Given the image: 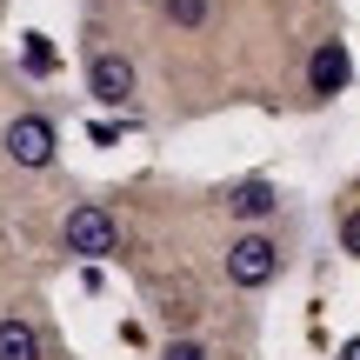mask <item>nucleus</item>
I'll list each match as a JSON object with an SVG mask.
<instances>
[{
	"mask_svg": "<svg viewBox=\"0 0 360 360\" xmlns=\"http://www.w3.org/2000/svg\"><path fill=\"white\" fill-rule=\"evenodd\" d=\"M0 154H7L20 174H47L53 154H60V134H53L47 114H13L7 134H0Z\"/></svg>",
	"mask_w": 360,
	"mask_h": 360,
	"instance_id": "f03ea898",
	"label": "nucleus"
},
{
	"mask_svg": "<svg viewBox=\"0 0 360 360\" xmlns=\"http://www.w3.org/2000/svg\"><path fill=\"white\" fill-rule=\"evenodd\" d=\"M60 247L80 254V260H107V254H120V220L107 214L101 200H80V207H67V220H60Z\"/></svg>",
	"mask_w": 360,
	"mask_h": 360,
	"instance_id": "f257e3e1",
	"label": "nucleus"
},
{
	"mask_svg": "<svg viewBox=\"0 0 360 360\" xmlns=\"http://www.w3.org/2000/svg\"><path fill=\"white\" fill-rule=\"evenodd\" d=\"M347 80H354L347 47H340V40H321V47H314V60H307V87H314V101H334Z\"/></svg>",
	"mask_w": 360,
	"mask_h": 360,
	"instance_id": "39448f33",
	"label": "nucleus"
},
{
	"mask_svg": "<svg viewBox=\"0 0 360 360\" xmlns=\"http://www.w3.org/2000/svg\"><path fill=\"white\" fill-rule=\"evenodd\" d=\"M87 87H94V101H101V107H127L134 101V60H127V53L94 47L87 53Z\"/></svg>",
	"mask_w": 360,
	"mask_h": 360,
	"instance_id": "20e7f679",
	"label": "nucleus"
},
{
	"mask_svg": "<svg viewBox=\"0 0 360 360\" xmlns=\"http://www.w3.org/2000/svg\"><path fill=\"white\" fill-rule=\"evenodd\" d=\"M274 207H281L274 180H240V187L227 193V214H233V220H247V233H254V220H267Z\"/></svg>",
	"mask_w": 360,
	"mask_h": 360,
	"instance_id": "423d86ee",
	"label": "nucleus"
},
{
	"mask_svg": "<svg viewBox=\"0 0 360 360\" xmlns=\"http://www.w3.org/2000/svg\"><path fill=\"white\" fill-rule=\"evenodd\" d=\"M20 67H27L34 80H40V74H47V80L60 74V53L47 47V34H27V47H20Z\"/></svg>",
	"mask_w": 360,
	"mask_h": 360,
	"instance_id": "6e6552de",
	"label": "nucleus"
},
{
	"mask_svg": "<svg viewBox=\"0 0 360 360\" xmlns=\"http://www.w3.org/2000/svg\"><path fill=\"white\" fill-rule=\"evenodd\" d=\"M0 360H40V334L27 321H0Z\"/></svg>",
	"mask_w": 360,
	"mask_h": 360,
	"instance_id": "0eeeda50",
	"label": "nucleus"
},
{
	"mask_svg": "<svg viewBox=\"0 0 360 360\" xmlns=\"http://www.w3.org/2000/svg\"><path fill=\"white\" fill-rule=\"evenodd\" d=\"M340 247H347V254L360 260V207H354V214H347V220H340Z\"/></svg>",
	"mask_w": 360,
	"mask_h": 360,
	"instance_id": "9b49d317",
	"label": "nucleus"
},
{
	"mask_svg": "<svg viewBox=\"0 0 360 360\" xmlns=\"http://www.w3.org/2000/svg\"><path fill=\"white\" fill-rule=\"evenodd\" d=\"M160 13H167L174 27H207L214 20V0H160Z\"/></svg>",
	"mask_w": 360,
	"mask_h": 360,
	"instance_id": "1a4fd4ad",
	"label": "nucleus"
},
{
	"mask_svg": "<svg viewBox=\"0 0 360 360\" xmlns=\"http://www.w3.org/2000/svg\"><path fill=\"white\" fill-rule=\"evenodd\" d=\"M340 360H360V334H354V340H347V347H340Z\"/></svg>",
	"mask_w": 360,
	"mask_h": 360,
	"instance_id": "f8f14e48",
	"label": "nucleus"
},
{
	"mask_svg": "<svg viewBox=\"0 0 360 360\" xmlns=\"http://www.w3.org/2000/svg\"><path fill=\"white\" fill-rule=\"evenodd\" d=\"M160 360H214V354H207L200 340H187V334H174L167 347H160Z\"/></svg>",
	"mask_w": 360,
	"mask_h": 360,
	"instance_id": "9d476101",
	"label": "nucleus"
},
{
	"mask_svg": "<svg viewBox=\"0 0 360 360\" xmlns=\"http://www.w3.org/2000/svg\"><path fill=\"white\" fill-rule=\"evenodd\" d=\"M274 274H281V240H274V233H240V240L227 247V281L233 287L254 294V287H267Z\"/></svg>",
	"mask_w": 360,
	"mask_h": 360,
	"instance_id": "7ed1b4c3",
	"label": "nucleus"
}]
</instances>
